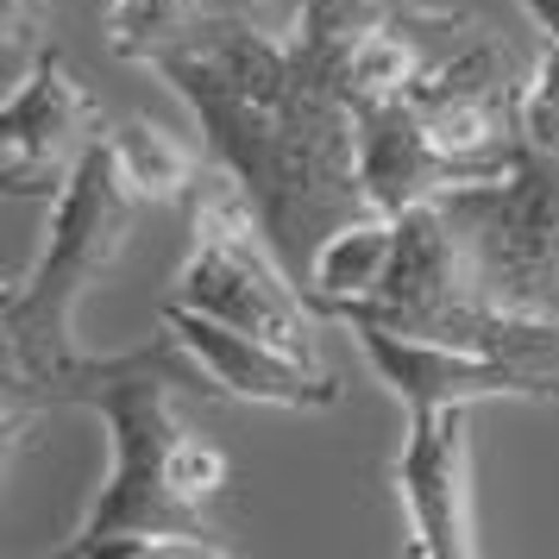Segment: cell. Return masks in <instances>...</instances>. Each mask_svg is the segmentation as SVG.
I'll return each instance as SVG.
<instances>
[{"label":"cell","mask_w":559,"mask_h":559,"mask_svg":"<svg viewBox=\"0 0 559 559\" xmlns=\"http://www.w3.org/2000/svg\"><path fill=\"white\" fill-rule=\"evenodd\" d=\"M353 328L365 365L378 371V383L396 396L403 408H440V403H559V378L528 371V365H509V358H478L440 346V340H415L396 333L383 321H340Z\"/></svg>","instance_id":"cell-9"},{"label":"cell","mask_w":559,"mask_h":559,"mask_svg":"<svg viewBox=\"0 0 559 559\" xmlns=\"http://www.w3.org/2000/svg\"><path fill=\"white\" fill-rule=\"evenodd\" d=\"M233 0H107L102 32L107 51L120 63H139V70H157L170 51L195 45Z\"/></svg>","instance_id":"cell-13"},{"label":"cell","mask_w":559,"mask_h":559,"mask_svg":"<svg viewBox=\"0 0 559 559\" xmlns=\"http://www.w3.org/2000/svg\"><path fill=\"white\" fill-rule=\"evenodd\" d=\"M145 195L127 182L114 139H95L76 157L70 182L51 202L45 246L32 258V271L0 296V383H45L63 371L76 353V314L82 296L114 271V258L127 252V233L139 221Z\"/></svg>","instance_id":"cell-3"},{"label":"cell","mask_w":559,"mask_h":559,"mask_svg":"<svg viewBox=\"0 0 559 559\" xmlns=\"http://www.w3.org/2000/svg\"><path fill=\"white\" fill-rule=\"evenodd\" d=\"M170 484H177V497L189 509H207L233 484V465H227V453H221L214 440H202V433L189 428L177 440V453H170Z\"/></svg>","instance_id":"cell-16"},{"label":"cell","mask_w":559,"mask_h":559,"mask_svg":"<svg viewBox=\"0 0 559 559\" xmlns=\"http://www.w3.org/2000/svg\"><path fill=\"white\" fill-rule=\"evenodd\" d=\"M233 7H239V0H233Z\"/></svg>","instance_id":"cell-19"},{"label":"cell","mask_w":559,"mask_h":559,"mask_svg":"<svg viewBox=\"0 0 559 559\" xmlns=\"http://www.w3.org/2000/svg\"><path fill=\"white\" fill-rule=\"evenodd\" d=\"M522 139L540 145V152H559V45L554 38H540L528 88H522Z\"/></svg>","instance_id":"cell-17"},{"label":"cell","mask_w":559,"mask_h":559,"mask_svg":"<svg viewBox=\"0 0 559 559\" xmlns=\"http://www.w3.org/2000/svg\"><path fill=\"white\" fill-rule=\"evenodd\" d=\"M333 321H383L415 340H440L459 353L509 358V365L559 378V314H522V308L497 302L478 283L453 214L440 202L396 214V246H390V271H383L378 296L340 308Z\"/></svg>","instance_id":"cell-4"},{"label":"cell","mask_w":559,"mask_h":559,"mask_svg":"<svg viewBox=\"0 0 559 559\" xmlns=\"http://www.w3.org/2000/svg\"><path fill=\"white\" fill-rule=\"evenodd\" d=\"M177 302L202 308L214 321H233L246 333H264L302 358H321V346H314L321 308L308 302V289L289 283L283 252L271 246L246 182L221 164H207L195 195H189V258L177 271Z\"/></svg>","instance_id":"cell-5"},{"label":"cell","mask_w":559,"mask_h":559,"mask_svg":"<svg viewBox=\"0 0 559 559\" xmlns=\"http://www.w3.org/2000/svg\"><path fill=\"white\" fill-rule=\"evenodd\" d=\"M157 321L202 358V371L214 378V390L233 396V403L289 408V415H321V408H333L340 396H346V383L333 378L321 358H302V353H289V346H277V340H264V333H246V328H233V321H214V314L177 302V296L164 302Z\"/></svg>","instance_id":"cell-10"},{"label":"cell","mask_w":559,"mask_h":559,"mask_svg":"<svg viewBox=\"0 0 559 559\" xmlns=\"http://www.w3.org/2000/svg\"><path fill=\"white\" fill-rule=\"evenodd\" d=\"M390 246H396V214H371L365 207L353 221H340L308 258V283H302L308 302L321 314H340V308L378 296L383 271H390Z\"/></svg>","instance_id":"cell-12"},{"label":"cell","mask_w":559,"mask_h":559,"mask_svg":"<svg viewBox=\"0 0 559 559\" xmlns=\"http://www.w3.org/2000/svg\"><path fill=\"white\" fill-rule=\"evenodd\" d=\"M26 403H76L95 408L114 447V465L102 478V497L88 503L82 528L70 534V554L82 559H152V554H182V559H227L233 547L207 522V509H189L170 484V453L189 433L182 396H221L202 358L182 346L177 333L157 321L152 340H139L127 353L107 358H70L45 383H0Z\"/></svg>","instance_id":"cell-2"},{"label":"cell","mask_w":559,"mask_h":559,"mask_svg":"<svg viewBox=\"0 0 559 559\" xmlns=\"http://www.w3.org/2000/svg\"><path fill=\"white\" fill-rule=\"evenodd\" d=\"M51 51V0H0V63L7 88Z\"/></svg>","instance_id":"cell-15"},{"label":"cell","mask_w":559,"mask_h":559,"mask_svg":"<svg viewBox=\"0 0 559 559\" xmlns=\"http://www.w3.org/2000/svg\"><path fill=\"white\" fill-rule=\"evenodd\" d=\"M202 127V157L246 182L258 221L289 264H308L340 221L365 214L358 182V102L308 70L296 45L264 32L252 7L157 63Z\"/></svg>","instance_id":"cell-1"},{"label":"cell","mask_w":559,"mask_h":559,"mask_svg":"<svg viewBox=\"0 0 559 559\" xmlns=\"http://www.w3.org/2000/svg\"><path fill=\"white\" fill-rule=\"evenodd\" d=\"M447 214L478 283L522 314H559V152L515 145L497 177L453 189Z\"/></svg>","instance_id":"cell-6"},{"label":"cell","mask_w":559,"mask_h":559,"mask_svg":"<svg viewBox=\"0 0 559 559\" xmlns=\"http://www.w3.org/2000/svg\"><path fill=\"white\" fill-rule=\"evenodd\" d=\"M522 13H528V26L540 32V38H554L559 45V0H515Z\"/></svg>","instance_id":"cell-18"},{"label":"cell","mask_w":559,"mask_h":559,"mask_svg":"<svg viewBox=\"0 0 559 559\" xmlns=\"http://www.w3.org/2000/svg\"><path fill=\"white\" fill-rule=\"evenodd\" d=\"M503 164L447 152L433 139V127L403 95L396 102H358V182H365V207L371 214H403V207H421V202H447L453 189H472V182L497 177Z\"/></svg>","instance_id":"cell-11"},{"label":"cell","mask_w":559,"mask_h":559,"mask_svg":"<svg viewBox=\"0 0 559 559\" xmlns=\"http://www.w3.org/2000/svg\"><path fill=\"white\" fill-rule=\"evenodd\" d=\"M396 497L408 515V554L415 559H472V408H408V433L396 453Z\"/></svg>","instance_id":"cell-8"},{"label":"cell","mask_w":559,"mask_h":559,"mask_svg":"<svg viewBox=\"0 0 559 559\" xmlns=\"http://www.w3.org/2000/svg\"><path fill=\"white\" fill-rule=\"evenodd\" d=\"M107 139H114V157H120L127 182L145 195V207L152 202H189L195 182H202V170H207V157H195L177 132H164L157 120H120Z\"/></svg>","instance_id":"cell-14"},{"label":"cell","mask_w":559,"mask_h":559,"mask_svg":"<svg viewBox=\"0 0 559 559\" xmlns=\"http://www.w3.org/2000/svg\"><path fill=\"white\" fill-rule=\"evenodd\" d=\"M102 132H107L102 102L82 88V76L51 45L7 88V107H0V189L7 195H57L76 170V157Z\"/></svg>","instance_id":"cell-7"}]
</instances>
